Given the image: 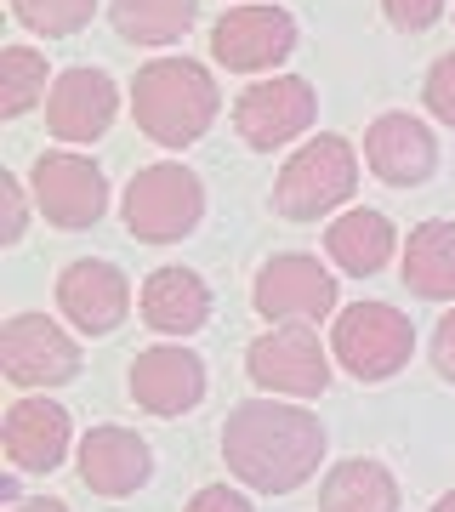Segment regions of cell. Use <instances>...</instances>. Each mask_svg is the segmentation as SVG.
Instances as JSON below:
<instances>
[{"label":"cell","instance_id":"6da1fadb","mask_svg":"<svg viewBox=\"0 0 455 512\" xmlns=\"http://www.w3.org/2000/svg\"><path fill=\"white\" fill-rule=\"evenodd\" d=\"M222 456H228L234 478H245L251 490L291 495L325 461V421L302 404H279V399L234 404V416L222 427Z\"/></svg>","mask_w":455,"mask_h":512},{"label":"cell","instance_id":"7a4b0ae2","mask_svg":"<svg viewBox=\"0 0 455 512\" xmlns=\"http://www.w3.org/2000/svg\"><path fill=\"white\" fill-rule=\"evenodd\" d=\"M217 80L194 57H154L131 80V114L160 148L200 143L217 120Z\"/></svg>","mask_w":455,"mask_h":512},{"label":"cell","instance_id":"3957f363","mask_svg":"<svg viewBox=\"0 0 455 512\" xmlns=\"http://www.w3.org/2000/svg\"><path fill=\"white\" fill-rule=\"evenodd\" d=\"M353 188H359V154L342 143V137H313L308 148H296L291 165L279 171V183H273V211L291 222H313L336 211V205L353 200Z\"/></svg>","mask_w":455,"mask_h":512},{"label":"cell","instance_id":"277c9868","mask_svg":"<svg viewBox=\"0 0 455 512\" xmlns=\"http://www.w3.org/2000/svg\"><path fill=\"white\" fill-rule=\"evenodd\" d=\"M330 348H336L347 376H359V382H387V376H399V370L410 365V353H416V325H410L393 302H353V308L336 313Z\"/></svg>","mask_w":455,"mask_h":512},{"label":"cell","instance_id":"5b68a950","mask_svg":"<svg viewBox=\"0 0 455 512\" xmlns=\"http://www.w3.org/2000/svg\"><path fill=\"white\" fill-rule=\"evenodd\" d=\"M200 217H205V188L188 165L160 160V165H148V171L131 177L126 228L143 239V245H171V239H182Z\"/></svg>","mask_w":455,"mask_h":512},{"label":"cell","instance_id":"8992f818","mask_svg":"<svg viewBox=\"0 0 455 512\" xmlns=\"http://www.w3.org/2000/svg\"><path fill=\"white\" fill-rule=\"evenodd\" d=\"M251 302L268 325H313V319H325L336 308V279L325 274L319 256L291 251V256L262 262V274L251 285Z\"/></svg>","mask_w":455,"mask_h":512},{"label":"cell","instance_id":"52a82bcc","mask_svg":"<svg viewBox=\"0 0 455 512\" xmlns=\"http://www.w3.org/2000/svg\"><path fill=\"white\" fill-rule=\"evenodd\" d=\"M29 183H35V205L40 217L52 222V228H91V222H103L109 211V183H103V165L86 160V154H40L35 171H29Z\"/></svg>","mask_w":455,"mask_h":512},{"label":"cell","instance_id":"ba28073f","mask_svg":"<svg viewBox=\"0 0 455 512\" xmlns=\"http://www.w3.org/2000/svg\"><path fill=\"white\" fill-rule=\"evenodd\" d=\"M0 365H6V382L18 387H63L80 376V348L46 313H18L6 319V336H0Z\"/></svg>","mask_w":455,"mask_h":512},{"label":"cell","instance_id":"9c48e42d","mask_svg":"<svg viewBox=\"0 0 455 512\" xmlns=\"http://www.w3.org/2000/svg\"><path fill=\"white\" fill-rule=\"evenodd\" d=\"M245 370H251L256 387H268V393H291V399H319L330 382V365H325V348H319V336L302 325H279L268 336H256L251 353H245Z\"/></svg>","mask_w":455,"mask_h":512},{"label":"cell","instance_id":"30bf717a","mask_svg":"<svg viewBox=\"0 0 455 512\" xmlns=\"http://www.w3.org/2000/svg\"><path fill=\"white\" fill-rule=\"evenodd\" d=\"M313 86L302 74H273L234 103V131L251 148H285L291 137L313 126Z\"/></svg>","mask_w":455,"mask_h":512},{"label":"cell","instance_id":"8fae6325","mask_svg":"<svg viewBox=\"0 0 455 512\" xmlns=\"http://www.w3.org/2000/svg\"><path fill=\"white\" fill-rule=\"evenodd\" d=\"M291 46H296V23L279 6H234L211 29V57L234 74L273 69L279 57H291Z\"/></svg>","mask_w":455,"mask_h":512},{"label":"cell","instance_id":"7c38bea8","mask_svg":"<svg viewBox=\"0 0 455 512\" xmlns=\"http://www.w3.org/2000/svg\"><path fill=\"white\" fill-rule=\"evenodd\" d=\"M57 308H63V319H69L74 330L109 336L131 308V285H126V274H120L114 262L80 256V262H69L63 279H57Z\"/></svg>","mask_w":455,"mask_h":512},{"label":"cell","instance_id":"4fadbf2b","mask_svg":"<svg viewBox=\"0 0 455 512\" xmlns=\"http://www.w3.org/2000/svg\"><path fill=\"white\" fill-rule=\"evenodd\" d=\"M114 109H120V92L103 69H63L46 97V126L57 143H97L114 126Z\"/></svg>","mask_w":455,"mask_h":512},{"label":"cell","instance_id":"5bb4252c","mask_svg":"<svg viewBox=\"0 0 455 512\" xmlns=\"http://www.w3.org/2000/svg\"><path fill=\"white\" fill-rule=\"evenodd\" d=\"M131 399L143 404L148 416H182L205 399V359L194 348L160 342V348L137 353L131 365Z\"/></svg>","mask_w":455,"mask_h":512},{"label":"cell","instance_id":"9a60e30c","mask_svg":"<svg viewBox=\"0 0 455 512\" xmlns=\"http://www.w3.org/2000/svg\"><path fill=\"white\" fill-rule=\"evenodd\" d=\"M364 160H370V171H376L382 183L416 188V183L433 177L438 143H433V131L421 126L416 114H382V120L370 126V137H364Z\"/></svg>","mask_w":455,"mask_h":512},{"label":"cell","instance_id":"2e32d148","mask_svg":"<svg viewBox=\"0 0 455 512\" xmlns=\"http://www.w3.org/2000/svg\"><path fill=\"white\" fill-rule=\"evenodd\" d=\"M148 473H154V456L126 427H91L80 439V478H86V490L131 495V490H143Z\"/></svg>","mask_w":455,"mask_h":512},{"label":"cell","instance_id":"e0dca14e","mask_svg":"<svg viewBox=\"0 0 455 512\" xmlns=\"http://www.w3.org/2000/svg\"><path fill=\"white\" fill-rule=\"evenodd\" d=\"M6 461L23 473H52L69 456V416L52 399H23L6 410Z\"/></svg>","mask_w":455,"mask_h":512},{"label":"cell","instance_id":"ac0fdd59","mask_svg":"<svg viewBox=\"0 0 455 512\" xmlns=\"http://www.w3.org/2000/svg\"><path fill=\"white\" fill-rule=\"evenodd\" d=\"M143 319L165 336H188L211 319V285L194 268H160L143 279Z\"/></svg>","mask_w":455,"mask_h":512},{"label":"cell","instance_id":"d6986e66","mask_svg":"<svg viewBox=\"0 0 455 512\" xmlns=\"http://www.w3.org/2000/svg\"><path fill=\"white\" fill-rule=\"evenodd\" d=\"M404 285L416 296H433V302L455 296V222L433 217L404 239Z\"/></svg>","mask_w":455,"mask_h":512},{"label":"cell","instance_id":"ffe728a7","mask_svg":"<svg viewBox=\"0 0 455 512\" xmlns=\"http://www.w3.org/2000/svg\"><path fill=\"white\" fill-rule=\"evenodd\" d=\"M325 245H330V256H336L342 274H353V279L382 274L387 256H393V222H387L382 211H347V217L330 222Z\"/></svg>","mask_w":455,"mask_h":512},{"label":"cell","instance_id":"44dd1931","mask_svg":"<svg viewBox=\"0 0 455 512\" xmlns=\"http://www.w3.org/2000/svg\"><path fill=\"white\" fill-rule=\"evenodd\" d=\"M319 512H399V484L382 461H342L330 467L325 490H319Z\"/></svg>","mask_w":455,"mask_h":512},{"label":"cell","instance_id":"7402d4cb","mask_svg":"<svg viewBox=\"0 0 455 512\" xmlns=\"http://www.w3.org/2000/svg\"><path fill=\"white\" fill-rule=\"evenodd\" d=\"M200 0H109V18L131 46H171L188 35Z\"/></svg>","mask_w":455,"mask_h":512},{"label":"cell","instance_id":"603a6c76","mask_svg":"<svg viewBox=\"0 0 455 512\" xmlns=\"http://www.w3.org/2000/svg\"><path fill=\"white\" fill-rule=\"evenodd\" d=\"M40 92H46V57L29 52V46H6L0 52V109H6V120L29 114Z\"/></svg>","mask_w":455,"mask_h":512},{"label":"cell","instance_id":"cb8c5ba5","mask_svg":"<svg viewBox=\"0 0 455 512\" xmlns=\"http://www.w3.org/2000/svg\"><path fill=\"white\" fill-rule=\"evenodd\" d=\"M12 12H18L23 29H35V35H74V29H86L91 12H97V0H12Z\"/></svg>","mask_w":455,"mask_h":512},{"label":"cell","instance_id":"d4e9b609","mask_svg":"<svg viewBox=\"0 0 455 512\" xmlns=\"http://www.w3.org/2000/svg\"><path fill=\"white\" fill-rule=\"evenodd\" d=\"M23 228H29V194H23V183L6 171V177H0V239L18 245Z\"/></svg>","mask_w":455,"mask_h":512},{"label":"cell","instance_id":"484cf974","mask_svg":"<svg viewBox=\"0 0 455 512\" xmlns=\"http://www.w3.org/2000/svg\"><path fill=\"white\" fill-rule=\"evenodd\" d=\"M427 109L444 120V126H455V52L450 57H438L433 69H427Z\"/></svg>","mask_w":455,"mask_h":512},{"label":"cell","instance_id":"4316f807","mask_svg":"<svg viewBox=\"0 0 455 512\" xmlns=\"http://www.w3.org/2000/svg\"><path fill=\"white\" fill-rule=\"evenodd\" d=\"M382 12L399 29H410V35H421V29H433L438 12H444V0H382Z\"/></svg>","mask_w":455,"mask_h":512},{"label":"cell","instance_id":"83f0119b","mask_svg":"<svg viewBox=\"0 0 455 512\" xmlns=\"http://www.w3.org/2000/svg\"><path fill=\"white\" fill-rule=\"evenodd\" d=\"M188 512H251V501H245V495H234L228 484H205V490L188 501Z\"/></svg>","mask_w":455,"mask_h":512},{"label":"cell","instance_id":"f1b7e54d","mask_svg":"<svg viewBox=\"0 0 455 512\" xmlns=\"http://www.w3.org/2000/svg\"><path fill=\"white\" fill-rule=\"evenodd\" d=\"M433 370L455 382V308L444 313V319H438V330H433Z\"/></svg>","mask_w":455,"mask_h":512},{"label":"cell","instance_id":"f546056e","mask_svg":"<svg viewBox=\"0 0 455 512\" xmlns=\"http://www.w3.org/2000/svg\"><path fill=\"white\" fill-rule=\"evenodd\" d=\"M18 512H69L63 501H52V495H35V501H23Z\"/></svg>","mask_w":455,"mask_h":512},{"label":"cell","instance_id":"4dcf8cb0","mask_svg":"<svg viewBox=\"0 0 455 512\" xmlns=\"http://www.w3.org/2000/svg\"><path fill=\"white\" fill-rule=\"evenodd\" d=\"M433 512H455V490H450V495H438V507H433Z\"/></svg>","mask_w":455,"mask_h":512}]
</instances>
